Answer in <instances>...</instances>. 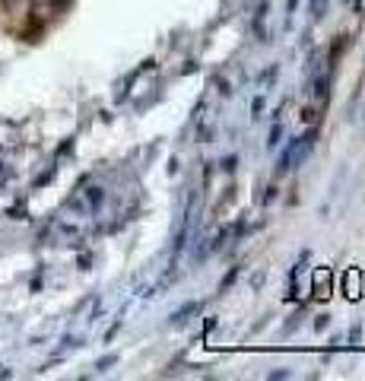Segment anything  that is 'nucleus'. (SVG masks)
Returning a JSON list of instances; mask_svg holds the SVG:
<instances>
[{"instance_id": "1", "label": "nucleus", "mask_w": 365, "mask_h": 381, "mask_svg": "<svg viewBox=\"0 0 365 381\" xmlns=\"http://www.w3.org/2000/svg\"><path fill=\"white\" fill-rule=\"evenodd\" d=\"M315 137H317V131H308V134H305V137L299 140V150L292 146V152L286 156V166H289V162H296V166H299V162H302L305 156L311 152V146H315ZM286 166H282V168H286Z\"/></svg>"}, {"instance_id": "2", "label": "nucleus", "mask_w": 365, "mask_h": 381, "mask_svg": "<svg viewBox=\"0 0 365 381\" xmlns=\"http://www.w3.org/2000/svg\"><path fill=\"white\" fill-rule=\"evenodd\" d=\"M343 286H346V296L356 302V299L362 296V271H359V267H350L343 277Z\"/></svg>"}, {"instance_id": "4", "label": "nucleus", "mask_w": 365, "mask_h": 381, "mask_svg": "<svg viewBox=\"0 0 365 381\" xmlns=\"http://www.w3.org/2000/svg\"><path fill=\"white\" fill-rule=\"evenodd\" d=\"M324 10H327V0H315V3H311V13L315 16H324Z\"/></svg>"}, {"instance_id": "5", "label": "nucleus", "mask_w": 365, "mask_h": 381, "mask_svg": "<svg viewBox=\"0 0 365 381\" xmlns=\"http://www.w3.org/2000/svg\"><path fill=\"white\" fill-rule=\"evenodd\" d=\"M13 3H20V0H0V7H13Z\"/></svg>"}, {"instance_id": "3", "label": "nucleus", "mask_w": 365, "mask_h": 381, "mask_svg": "<svg viewBox=\"0 0 365 381\" xmlns=\"http://www.w3.org/2000/svg\"><path fill=\"white\" fill-rule=\"evenodd\" d=\"M331 280H334V273L327 271V267H317L315 271V296L317 299H331Z\"/></svg>"}]
</instances>
